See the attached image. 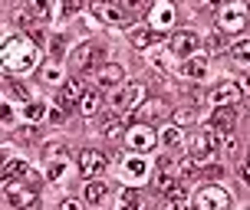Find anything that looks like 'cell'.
Listing matches in <instances>:
<instances>
[{"mask_svg": "<svg viewBox=\"0 0 250 210\" xmlns=\"http://www.w3.org/2000/svg\"><path fill=\"white\" fill-rule=\"evenodd\" d=\"M40 59V50L23 37H7L3 39V69L7 73H30Z\"/></svg>", "mask_w": 250, "mask_h": 210, "instance_id": "1", "label": "cell"}, {"mask_svg": "<svg viewBox=\"0 0 250 210\" xmlns=\"http://www.w3.org/2000/svg\"><path fill=\"white\" fill-rule=\"evenodd\" d=\"M247 20H250V7L240 0H230L217 10V30L221 33H240L247 26Z\"/></svg>", "mask_w": 250, "mask_h": 210, "instance_id": "2", "label": "cell"}, {"mask_svg": "<svg viewBox=\"0 0 250 210\" xmlns=\"http://www.w3.org/2000/svg\"><path fill=\"white\" fill-rule=\"evenodd\" d=\"M92 17L102 20L109 26H125L128 23V10L122 3H112V0H92Z\"/></svg>", "mask_w": 250, "mask_h": 210, "instance_id": "3", "label": "cell"}, {"mask_svg": "<svg viewBox=\"0 0 250 210\" xmlns=\"http://www.w3.org/2000/svg\"><path fill=\"white\" fill-rule=\"evenodd\" d=\"M194 207H198V210H227V207H230V194H227L224 187H217V184H208V187H201V191H198Z\"/></svg>", "mask_w": 250, "mask_h": 210, "instance_id": "4", "label": "cell"}, {"mask_svg": "<svg viewBox=\"0 0 250 210\" xmlns=\"http://www.w3.org/2000/svg\"><path fill=\"white\" fill-rule=\"evenodd\" d=\"M105 168H109V154L99 148H86L83 154H79V171H83V177H102L105 174Z\"/></svg>", "mask_w": 250, "mask_h": 210, "instance_id": "5", "label": "cell"}, {"mask_svg": "<svg viewBox=\"0 0 250 210\" xmlns=\"http://www.w3.org/2000/svg\"><path fill=\"white\" fill-rule=\"evenodd\" d=\"M125 141H128V148H132V151H138V154H148V151L158 145V135L151 132L148 125L138 122V125H132V128L125 132Z\"/></svg>", "mask_w": 250, "mask_h": 210, "instance_id": "6", "label": "cell"}, {"mask_svg": "<svg viewBox=\"0 0 250 210\" xmlns=\"http://www.w3.org/2000/svg\"><path fill=\"white\" fill-rule=\"evenodd\" d=\"M37 191H40V184L10 181V184H7V200H10V207H17V210H30L37 204Z\"/></svg>", "mask_w": 250, "mask_h": 210, "instance_id": "7", "label": "cell"}, {"mask_svg": "<svg viewBox=\"0 0 250 210\" xmlns=\"http://www.w3.org/2000/svg\"><path fill=\"white\" fill-rule=\"evenodd\" d=\"M142 99H145V86H142V82H125V86L115 92L112 105H115V112H132V109L142 105Z\"/></svg>", "mask_w": 250, "mask_h": 210, "instance_id": "8", "label": "cell"}, {"mask_svg": "<svg viewBox=\"0 0 250 210\" xmlns=\"http://www.w3.org/2000/svg\"><path fill=\"white\" fill-rule=\"evenodd\" d=\"M102 46H92V43H83V46H79V50L73 53V56H69V62H73L76 69H79V73H86V69H96V66H99L102 62Z\"/></svg>", "mask_w": 250, "mask_h": 210, "instance_id": "9", "label": "cell"}, {"mask_svg": "<svg viewBox=\"0 0 250 210\" xmlns=\"http://www.w3.org/2000/svg\"><path fill=\"white\" fill-rule=\"evenodd\" d=\"M240 95H244V89H240L237 82H221L217 89H211V105L227 109V105H237Z\"/></svg>", "mask_w": 250, "mask_h": 210, "instance_id": "10", "label": "cell"}, {"mask_svg": "<svg viewBox=\"0 0 250 210\" xmlns=\"http://www.w3.org/2000/svg\"><path fill=\"white\" fill-rule=\"evenodd\" d=\"M96 82H99L102 89H119L125 86V73H122V66H115V62H105V66H99L96 69Z\"/></svg>", "mask_w": 250, "mask_h": 210, "instance_id": "11", "label": "cell"}, {"mask_svg": "<svg viewBox=\"0 0 250 210\" xmlns=\"http://www.w3.org/2000/svg\"><path fill=\"white\" fill-rule=\"evenodd\" d=\"M198 46H201V39L194 37L191 30H181V33H175V37H171V53H175V56H181V59H191Z\"/></svg>", "mask_w": 250, "mask_h": 210, "instance_id": "12", "label": "cell"}, {"mask_svg": "<svg viewBox=\"0 0 250 210\" xmlns=\"http://www.w3.org/2000/svg\"><path fill=\"white\" fill-rule=\"evenodd\" d=\"M148 23L162 33V30H168V26L175 23V7L168 3V0H158L155 7H151V13H148Z\"/></svg>", "mask_w": 250, "mask_h": 210, "instance_id": "13", "label": "cell"}, {"mask_svg": "<svg viewBox=\"0 0 250 210\" xmlns=\"http://www.w3.org/2000/svg\"><path fill=\"white\" fill-rule=\"evenodd\" d=\"M86 95V86H83V79H66L62 82V89H60V95H56V105L60 109H69L73 102H79Z\"/></svg>", "mask_w": 250, "mask_h": 210, "instance_id": "14", "label": "cell"}, {"mask_svg": "<svg viewBox=\"0 0 250 210\" xmlns=\"http://www.w3.org/2000/svg\"><path fill=\"white\" fill-rule=\"evenodd\" d=\"M155 187H158L162 194H168L171 187H178V177H175V158H162V164H158V174H155Z\"/></svg>", "mask_w": 250, "mask_h": 210, "instance_id": "15", "label": "cell"}, {"mask_svg": "<svg viewBox=\"0 0 250 210\" xmlns=\"http://www.w3.org/2000/svg\"><path fill=\"white\" fill-rule=\"evenodd\" d=\"M234 122H237V105H227V109H214V115H211V128L214 132H230L234 128Z\"/></svg>", "mask_w": 250, "mask_h": 210, "instance_id": "16", "label": "cell"}, {"mask_svg": "<svg viewBox=\"0 0 250 210\" xmlns=\"http://www.w3.org/2000/svg\"><path fill=\"white\" fill-rule=\"evenodd\" d=\"M158 210H188V191H185V184L171 187V191L165 194V200L158 204Z\"/></svg>", "mask_w": 250, "mask_h": 210, "instance_id": "17", "label": "cell"}, {"mask_svg": "<svg viewBox=\"0 0 250 210\" xmlns=\"http://www.w3.org/2000/svg\"><path fill=\"white\" fill-rule=\"evenodd\" d=\"M145 174H148V161L145 158H125V164H122L125 181H145Z\"/></svg>", "mask_w": 250, "mask_h": 210, "instance_id": "18", "label": "cell"}, {"mask_svg": "<svg viewBox=\"0 0 250 210\" xmlns=\"http://www.w3.org/2000/svg\"><path fill=\"white\" fill-rule=\"evenodd\" d=\"M158 115H165V102H162V99L142 102V105H138V109H135V118H138V122H142V125L155 122V118H158Z\"/></svg>", "mask_w": 250, "mask_h": 210, "instance_id": "19", "label": "cell"}, {"mask_svg": "<svg viewBox=\"0 0 250 210\" xmlns=\"http://www.w3.org/2000/svg\"><path fill=\"white\" fill-rule=\"evenodd\" d=\"M132 46L135 50H151V46H158L162 43V33L158 30H132Z\"/></svg>", "mask_w": 250, "mask_h": 210, "instance_id": "20", "label": "cell"}, {"mask_svg": "<svg viewBox=\"0 0 250 210\" xmlns=\"http://www.w3.org/2000/svg\"><path fill=\"white\" fill-rule=\"evenodd\" d=\"M105 194H109V184H105V181H99V177H92V181H86L83 200H86V204H102V200H105Z\"/></svg>", "mask_w": 250, "mask_h": 210, "instance_id": "21", "label": "cell"}, {"mask_svg": "<svg viewBox=\"0 0 250 210\" xmlns=\"http://www.w3.org/2000/svg\"><path fill=\"white\" fill-rule=\"evenodd\" d=\"M125 132V112H112L102 118V135L105 138H119Z\"/></svg>", "mask_w": 250, "mask_h": 210, "instance_id": "22", "label": "cell"}, {"mask_svg": "<svg viewBox=\"0 0 250 210\" xmlns=\"http://www.w3.org/2000/svg\"><path fill=\"white\" fill-rule=\"evenodd\" d=\"M181 76H188V79H204V76H208V59H204V56H191V59H185Z\"/></svg>", "mask_w": 250, "mask_h": 210, "instance_id": "23", "label": "cell"}, {"mask_svg": "<svg viewBox=\"0 0 250 210\" xmlns=\"http://www.w3.org/2000/svg\"><path fill=\"white\" fill-rule=\"evenodd\" d=\"M20 177H30V164H26V161H7V164H3V184L20 181Z\"/></svg>", "mask_w": 250, "mask_h": 210, "instance_id": "24", "label": "cell"}, {"mask_svg": "<svg viewBox=\"0 0 250 210\" xmlns=\"http://www.w3.org/2000/svg\"><path fill=\"white\" fill-rule=\"evenodd\" d=\"M26 7H30V13L37 17L40 23H50L53 20V0H26Z\"/></svg>", "mask_w": 250, "mask_h": 210, "instance_id": "25", "label": "cell"}, {"mask_svg": "<svg viewBox=\"0 0 250 210\" xmlns=\"http://www.w3.org/2000/svg\"><path fill=\"white\" fill-rule=\"evenodd\" d=\"M230 59L237 62V66H250V39H237L230 46Z\"/></svg>", "mask_w": 250, "mask_h": 210, "instance_id": "26", "label": "cell"}, {"mask_svg": "<svg viewBox=\"0 0 250 210\" xmlns=\"http://www.w3.org/2000/svg\"><path fill=\"white\" fill-rule=\"evenodd\" d=\"M99 105H102V99H99V92H86L83 99H79V112L86 115V118H92L96 112H99Z\"/></svg>", "mask_w": 250, "mask_h": 210, "instance_id": "27", "label": "cell"}, {"mask_svg": "<svg viewBox=\"0 0 250 210\" xmlns=\"http://www.w3.org/2000/svg\"><path fill=\"white\" fill-rule=\"evenodd\" d=\"M66 141H46L43 145V158L46 161H66Z\"/></svg>", "mask_w": 250, "mask_h": 210, "instance_id": "28", "label": "cell"}, {"mask_svg": "<svg viewBox=\"0 0 250 210\" xmlns=\"http://www.w3.org/2000/svg\"><path fill=\"white\" fill-rule=\"evenodd\" d=\"M158 141H162L165 148H178V145H181V132H178V125H168V128H162Z\"/></svg>", "mask_w": 250, "mask_h": 210, "instance_id": "29", "label": "cell"}, {"mask_svg": "<svg viewBox=\"0 0 250 210\" xmlns=\"http://www.w3.org/2000/svg\"><path fill=\"white\" fill-rule=\"evenodd\" d=\"M142 207V197H138V191H122V200H119V210H138Z\"/></svg>", "mask_w": 250, "mask_h": 210, "instance_id": "30", "label": "cell"}, {"mask_svg": "<svg viewBox=\"0 0 250 210\" xmlns=\"http://www.w3.org/2000/svg\"><path fill=\"white\" fill-rule=\"evenodd\" d=\"M175 125H191L194 118H198V109H191V105H181V109H175Z\"/></svg>", "mask_w": 250, "mask_h": 210, "instance_id": "31", "label": "cell"}, {"mask_svg": "<svg viewBox=\"0 0 250 210\" xmlns=\"http://www.w3.org/2000/svg\"><path fill=\"white\" fill-rule=\"evenodd\" d=\"M40 76H43V82H50V86H56V82H62V73L56 62H46L43 69H40Z\"/></svg>", "mask_w": 250, "mask_h": 210, "instance_id": "32", "label": "cell"}, {"mask_svg": "<svg viewBox=\"0 0 250 210\" xmlns=\"http://www.w3.org/2000/svg\"><path fill=\"white\" fill-rule=\"evenodd\" d=\"M13 23H17V26H23L26 33H30V30L37 26V17H30L26 10H13Z\"/></svg>", "mask_w": 250, "mask_h": 210, "instance_id": "33", "label": "cell"}, {"mask_svg": "<svg viewBox=\"0 0 250 210\" xmlns=\"http://www.w3.org/2000/svg\"><path fill=\"white\" fill-rule=\"evenodd\" d=\"M221 50H224V33L214 30L211 37H208V53H221Z\"/></svg>", "mask_w": 250, "mask_h": 210, "instance_id": "34", "label": "cell"}, {"mask_svg": "<svg viewBox=\"0 0 250 210\" xmlns=\"http://www.w3.org/2000/svg\"><path fill=\"white\" fill-rule=\"evenodd\" d=\"M43 115H46V109H43L40 102H30V105H26V118H30V122H40Z\"/></svg>", "mask_w": 250, "mask_h": 210, "instance_id": "35", "label": "cell"}, {"mask_svg": "<svg viewBox=\"0 0 250 210\" xmlns=\"http://www.w3.org/2000/svg\"><path fill=\"white\" fill-rule=\"evenodd\" d=\"M50 181H60L62 174H66V161H50Z\"/></svg>", "mask_w": 250, "mask_h": 210, "instance_id": "36", "label": "cell"}, {"mask_svg": "<svg viewBox=\"0 0 250 210\" xmlns=\"http://www.w3.org/2000/svg\"><path fill=\"white\" fill-rule=\"evenodd\" d=\"M60 7H62V13H66V17H73V13L83 10V0H60Z\"/></svg>", "mask_w": 250, "mask_h": 210, "instance_id": "37", "label": "cell"}, {"mask_svg": "<svg viewBox=\"0 0 250 210\" xmlns=\"http://www.w3.org/2000/svg\"><path fill=\"white\" fill-rule=\"evenodd\" d=\"M234 148H237V138L230 135V132H224V135H221V151H227V154H230Z\"/></svg>", "mask_w": 250, "mask_h": 210, "instance_id": "38", "label": "cell"}, {"mask_svg": "<svg viewBox=\"0 0 250 210\" xmlns=\"http://www.w3.org/2000/svg\"><path fill=\"white\" fill-rule=\"evenodd\" d=\"M122 7L128 13H138V10H145V7H148V0H122Z\"/></svg>", "mask_w": 250, "mask_h": 210, "instance_id": "39", "label": "cell"}, {"mask_svg": "<svg viewBox=\"0 0 250 210\" xmlns=\"http://www.w3.org/2000/svg\"><path fill=\"white\" fill-rule=\"evenodd\" d=\"M151 56V62H155V66H158V69H165V73H168V56H165L162 50H155V53H148Z\"/></svg>", "mask_w": 250, "mask_h": 210, "instance_id": "40", "label": "cell"}, {"mask_svg": "<svg viewBox=\"0 0 250 210\" xmlns=\"http://www.w3.org/2000/svg\"><path fill=\"white\" fill-rule=\"evenodd\" d=\"M60 210H83V200H76V197H66L60 204Z\"/></svg>", "mask_w": 250, "mask_h": 210, "instance_id": "41", "label": "cell"}, {"mask_svg": "<svg viewBox=\"0 0 250 210\" xmlns=\"http://www.w3.org/2000/svg\"><path fill=\"white\" fill-rule=\"evenodd\" d=\"M66 115H69V109H53V112H50V122H53V125H60Z\"/></svg>", "mask_w": 250, "mask_h": 210, "instance_id": "42", "label": "cell"}, {"mask_svg": "<svg viewBox=\"0 0 250 210\" xmlns=\"http://www.w3.org/2000/svg\"><path fill=\"white\" fill-rule=\"evenodd\" d=\"M214 7H221V0H198V10H214Z\"/></svg>", "mask_w": 250, "mask_h": 210, "instance_id": "43", "label": "cell"}, {"mask_svg": "<svg viewBox=\"0 0 250 210\" xmlns=\"http://www.w3.org/2000/svg\"><path fill=\"white\" fill-rule=\"evenodd\" d=\"M237 174H240V181H244V184L250 187V168H247V164H240V168H237Z\"/></svg>", "mask_w": 250, "mask_h": 210, "instance_id": "44", "label": "cell"}, {"mask_svg": "<svg viewBox=\"0 0 250 210\" xmlns=\"http://www.w3.org/2000/svg\"><path fill=\"white\" fill-rule=\"evenodd\" d=\"M50 50H53V56H60V53H62V39H60V37L50 43Z\"/></svg>", "mask_w": 250, "mask_h": 210, "instance_id": "45", "label": "cell"}, {"mask_svg": "<svg viewBox=\"0 0 250 210\" xmlns=\"http://www.w3.org/2000/svg\"><path fill=\"white\" fill-rule=\"evenodd\" d=\"M13 122V112H10V105H3V125H10Z\"/></svg>", "mask_w": 250, "mask_h": 210, "instance_id": "46", "label": "cell"}, {"mask_svg": "<svg viewBox=\"0 0 250 210\" xmlns=\"http://www.w3.org/2000/svg\"><path fill=\"white\" fill-rule=\"evenodd\" d=\"M30 37L37 39V43H43V30H40V26H33V30H30Z\"/></svg>", "mask_w": 250, "mask_h": 210, "instance_id": "47", "label": "cell"}, {"mask_svg": "<svg viewBox=\"0 0 250 210\" xmlns=\"http://www.w3.org/2000/svg\"><path fill=\"white\" fill-rule=\"evenodd\" d=\"M237 86H240V89H244V92H250V76H247V79H240Z\"/></svg>", "mask_w": 250, "mask_h": 210, "instance_id": "48", "label": "cell"}]
</instances>
